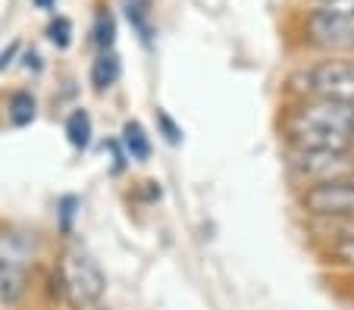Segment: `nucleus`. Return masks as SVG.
Here are the masks:
<instances>
[{
	"instance_id": "4",
	"label": "nucleus",
	"mask_w": 354,
	"mask_h": 310,
	"mask_svg": "<svg viewBox=\"0 0 354 310\" xmlns=\"http://www.w3.org/2000/svg\"><path fill=\"white\" fill-rule=\"evenodd\" d=\"M286 169L301 188L326 179L354 173V151H320V148H288Z\"/></svg>"
},
{
	"instance_id": "17",
	"label": "nucleus",
	"mask_w": 354,
	"mask_h": 310,
	"mask_svg": "<svg viewBox=\"0 0 354 310\" xmlns=\"http://www.w3.org/2000/svg\"><path fill=\"white\" fill-rule=\"evenodd\" d=\"M314 3H320V7H351L354 0H314Z\"/></svg>"
},
{
	"instance_id": "15",
	"label": "nucleus",
	"mask_w": 354,
	"mask_h": 310,
	"mask_svg": "<svg viewBox=\"0 0 354 310\" xmlns=\"http://www.w3.org/2000/svg\"><path fill=\"white\" fill-rule=\"evenodd\" d=\"M157 126H160L163 138H167V142H169V144H179V142H182V128H179V126H176V122H173V119H169V116H167V113H163V110H160V113H157Z\"/></svg>"
},
{
	"instance_id": "11",
	"label": "nucleus",
	"mask_w": 354,
	"mask_h": 310,
	"mask_svg": "<svg viewBox=\"0 0 354 310\" xmlns=\"http://www.w3.org/2000/svg\"><path fill=\"white\" fill-rule=\"evenodd\" d=\"M91 132H94L91 116H88L85 110H73V113L66 116V138L75 151H85L88 144H91Z\"/></svg>"
},
{
	"instance_id": "7",
	"label": "nucleus",
	"mask_w": 354,
	"mask_h": 310,
	"mask_svg": "<svg viewBox=\"0 0 354 310\" xmlns=\"http://www.w3.org/2000/svg\"><path fill=\"white\" fill-rule=\"evenodd\" d=\"M120 72H122L120 57H116L113 50H104V54L91 63V85L97 88V91H107V88H113L116 81H120Z\"/></svg>"
},
{
	"instance_id": "16",
	"label": "nucleus",
	"mask_w": 354,
	"mask_h": 310,
	"mask_svg": "<svg viewBox=\"0 0 354 310\" xmlns=\"http://www.w3.org/2000/svg\"><path fill=\"white\" fill-rule=\"evenodd\" d=\"M16 54H19V44L13 41V44H10V48L3 50V54H0V69H7L10 63H13V57H16Z\"/></svg>"
},
{
	"instance_id": "6",
	"label": "nucleus",
	"mask_w": 354,
	"mask_h": 310,
	"mask_svg": "<svg viewBox=\"0 0 354 310\" xmlns=\"http://www.w3.org/2000/svg\"><path fill=\"white\" fill-rule=\"evenodd\" d=\"M308 41L326 54H354V3L351 7H320L308 16Z\"/></svg>"
},
{
	"instance_id": "1",
	"label": "nucleus",
	"mask_w": 354,
	"mask_h": 310,
	"mask_svg": "<svg viewBox=\"0 0 354 310\" xmlns=\"http://www.w3.org/2000/svg\"><path fill=\"white\" fill-rule=\"evenodd\" d=\"M288 148L354 151V104L298 101L282 119Z\"/></svg>"
},
{
	"instance_id": "20",
	"label": "nucleus",
	"mask_w": 354,
	"mask_h": 310,
	"mask_svg": "<svg viewBox=\"0 0 354 310\" xmlns=\"http://www.w3.org/2000/svg\"><path fill=\"white\" fill-rule=\"evenodd\" d=\"M91 310H107V307H91Z\"/></svg>"
},
{
	"instance_id": "3",
	"label": "nucleus",
	"mask_w": 354,
	"mask_h": 310,
	"mask_svg": "<svg viewBox=\"0 0 354 310\" xmlns=\"http://www.w3.org/2000/svg\"><path fill=\"white\" fill-rule=\"evenodd\" d=\"M57 282L73 310H91L107 291V276L91 254L82 248H66L57 260Z\"/></svg>"
},
{
	"instance_id": "10",
	"label": "nucleus",
	"mask_w": 354,
	"mask_h": 310,
	"mask_svg": "<svg viewBox=\"0 0 354 310\" xmlns=\"http://www.w3.org/2000/svg\"><path fill=\"white\" fill-rule=\"evenodd\" d=\"M35 113H38V101L32 97V91H13V95H10L7 116L16 128L28 126V122L35 119Z\"/></svg>"
},
{
	"instance_id": "19",
	"label": "nucleus",
	"mask_w": 354,
	"mask_h": 310,
	"mask_svg": "<svg viewBox=\"0 0 354 310\" xmlns=\"http://www.w3.org/2000/svg\"><path fill=\"white\" fill-rule=\"evenodd\" d=\"M32 3H35V7H41V10H47V7H54L57 0H32Z\"/></svg>"
},
{
	"instance_id": "2",
	"label": "nucleus",
	"mask_w": 354,
	"mask_h": 310,
	"mask_svg": "<svg viewBox=\"0 0 354 310\" xmlns=\"http://www.w3.org/2000/svg\"><path fill=\"white\" fill-rule=\"evenodd\" d=\"M288 88L301 101H345L354 104V60L326 57L288 75Z\"/></svg>"
},
{
	"instance_id": "9",
	"label": "nucleus",
	"mask_w": 354,
	"mask_h": 310,
	"mask_svg": "<svg viewBox=\"0 0 354 310\" xmlns=\"http://www.w3.org/2000/svg\"><path fill=\"white\" fill-rule=\"evenodd\" d=\"M122 7H126V16L132 22V28L138 32V38L145 44H151L154 38V26H151V0H122Z\"/></svg>"
},
{
	"instance_id": "18",
	"label": "nucleus",
	"mask_w": 354,
	"mask_h": 310,
	"mask_svg": "<svg viewBox=\"0 0 354 310\" xmlns=\"http://www.w3.org/2000/svg\"><path fill=\"white\" fill-rule=\"evenodd\" d=\"M38 60H41L38 54H28V57H26V69H41V63H38Z\"/></svg>"
},
{
	"instance_id": "14",
	"label": "nucleus",
	"mask_w": 354,
	"mask_h": 310,
	"mask_svg": "<svg viewBox=\"0 0 354 310\" xmlns=\"http://www.w3.org/2000/svg\"><path fill=\"white\" fill-rule=\"evenodd\" d=\"M47 35H50V41H54L57 48H69V41H73V22L57 16V19L50 22V28H47Z\"/></svg>"
},
{
	"instance_id": "12",
	"label": "nucleus",
	"mask_w": 354,
	"mask_h": 310,
	"mask_svg": "<svg viewBox=\"0 0 354 310\" xmlns=\"http://www.w3.org/2000/svg\"><path fill=\"white\" fill-rule=\"evenodd\" d=\"M326 260L335 263V267H348V270H354V229L339 232V235L329 242Z\"/></svg>"
},
{
	"instance_id": "13",
	"label": "nucleus",
	"mask_w": 354,
	"mask_h": 310,
	"mask_svg": "<svg viewBox=\"0 0 354 310\" xmlns=\"http://www.w3.org/2000/svg\"><path fill=\"white\" fill-rule=\"evenodd\" d=\"M113 41H116V22H113V16H110V13H100L97 22H94V44H97L100 54H104V50L113 48Z\"/></svg>"
},
{
	"instance_id": "5",
	"label": "nucleus",
	"mask_w": 354,
	"mask_h": 310,
	"mask_svg": "<svg viewBox=\"0 0 354 310\" xmlns=\"http://www.w3.org/2000/svg\"><path fill=\"white\" fill-rule=\"evenodd\" d=\"M298 207L314 220H354V173L301 188Z\"/></svg>"
},
{
	"instance_id": "8",
	"label": "nucleus",
	"mask_w": 354,
	"mask_h": 310,
	"mask_svg": "<svg viewBox=\"0 0 354 310\" xmlns=\"http://www.w3.org/2000/svg\"><path fill=\"white\" fill-rule=\"evenodd\" d=\"M122 148H126L129 160H135V163H145L147 157H151V138H147V132L141 128V122L129 119L126 126H122Z\"/></svg>"
}]
</instances>
